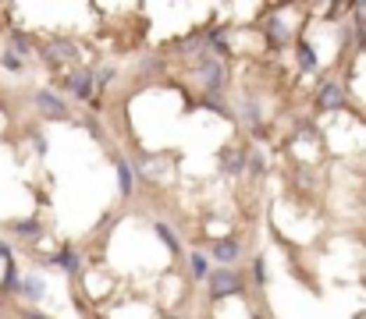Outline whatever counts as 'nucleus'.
<instances>
[{"label":"nucleus","mask_w":366,"mask_h":319,"mask_svg":"<svg viewBox=\"0 0 366 319\" xmlns=\"http://www.w3.org/2000/svg\"><path fill=\"white\" fill-rule=\"evenodd\" d=\"M199 82H203V89L210 92V96L224 92V85H228V71H224V64L214 61V57L199 61Z\"/></svg>","instance_id":"1"},{"label":"nucleus","mask_w":366,"mask_h":319,"mask_svg":"<svg viewBox=\"0 0 366 319\" xmlns=\"http://www.w3.org/2000/svg\"><path fill=\"white\" fill-rule=\"evenodd\" d=\"M210 298H228V295H238L242 291V277L231 270V266H221L217 274H210Z\"/></svg>","instance_id":"2"},{"label":"nucleus","mask_w":366,"mask_h":319,"mask_svg":"<svg viewBox=\"0 0 366 319\" xmlns=\"http://www.w3.org/2000/svg\"><path fill=\"white\" fill-rule=\"evenodd\" d=\"M32 103L39 106V111H43L46 118H65V114H68L65 99H61V96H54L50 89H36V92H32Z\"/></svg>","instance_id":"3"},{"label":"nucleus","mask_w":366,"mask_h":319,"mask_svg":"<svg viewBox=\"0 0 366 319\" xmlns=\"http://www.w3.org/2000/svg\"><path fill=\"white\" fill-rule=\"evenodd\" d=\"M317 103H320V111H341V103H345V92L338 82H324L320 92H317Z\"/></svg>","instance_id":"4"},{"label":"nucleus","mask_w":366,"mask_h":319,"mask_svg":"<svg viewBox=\"0 0 366 319\" xmlns=\"http://www.w3.org/2000/svg\"><path fill=\"white\" fill-rule=\"evenodd\" d=\"M238 255H242V245H238L235 238H224V241H217V245H214V259H217L221 266L238 262Z\"/></svg>","instance_id":"5"},{"label":"nucleus","mask_w":366,"mask_h":319,"mask_svg":"<svg viewBox=\"0 0 366 319\" xmlns=\"http://www.w3.org/2000/svg\"><path fill=\"white\" fill-rule=\"evenodd\" d=\"M43 57L46 61H68V57H75V43L72 39H54L43 50Z\"/></svg>","instance_id":"6"},{"label":"nucleus","mask_w":366,"mask_h":319,"mask_svg":"<svg viewBox=\"0 0 366 319\" xmlns=\"http://www.w3.org/2000/svg\"><path fill=\"white\" fill-rule=\"evenodd\" d=\"M68 89H72L79 99H89V96H93V75H89V71H75V75L68 78Z\"/></svg>","instance_id":"7"},{"label":"nucleus","mask_w":366,"mask_h":319,"mask_svg":"<svg viewBox=\"0 0 366 319\" xmlns=\"http://www.w3.org/2000/svg\"><path fill=\"white\" fill-rule=\"evenodd\" d=\"M118 185H121V195L128 199L132 195V164L128 160H118Z\"/></svg>","instance_id":"8"},{"label":"nucleus","mask_w":366,"mask_h":319,"mask_svg":"<svg viewBox=\"0 0 366 319\" xmlns=\"http://www.w3.org/2000/svg\"><path fill=\"white\" fill-rule=\"evenodd\" d=\"M192 277L196 281H210V262H206L203 252H192Z\"/></svg>","instance_id":"9"},{"label":"nucleus","mask_w":366,"mask_h":319,"mask_svg":"<svg viewBox=\"0 0 366 319\" xmlns=\"http://www.w3.org/2000/svg\"><path fill=\"white\" fill-rule=\"evenodd\" d=\"M22 291H25V295H29V298H32V302H39V298H43V295H46V281H43V277H29V281H25V288H22Z\"/></svg>","instance_id":"10"},{"label":"nucleus","mask_w":366,"mask_h":319,"mask_svg":"<svg viewBox=\"0 0 366 319\" xmlns=\"http://www.w3.org/2000/svg\"><path fill=\"white\" fill-rule=\"evenodd\" d=\"M25 284L18 281V270H15V259L8 262V274H4V291H11V295H18Z\"/></svg>","instance_id":"11"},{"label":"nucleus","mask_w":366,"mask_h":319,"mask_svg":"<svg viewBox=\"0 0 366 319\" xmlns=\"http://www.w3.org/2000/svg\"><path fill=\"white\" fill-rule=\"evenodd\" d=\"M54 262L61 266V270H68V274H75V270H79V255H75L72 248H65L61 255H54Z\"/></svg>","instance_id":"12"},{"label":"nucleus","mask_w":366,"mask_h":319,"mask_svg":"<svg viewBox=\"0 0 366 319\" xmlns=\"http://www.w3.org/2000/svg\"><path fill=\"white\" fill-rule=\"evenodd\" d=\"M264 29H267V36H271L274 43H285V39H288V32L281 29V22H278V18H267V22H264Z\"/></svg>","instance_id":"13"},{"label":"nucleus","mask_w":366,"mask_h":319,"mask_svg":"<svg viewBox=\"0 0 366 319\" xmlns=\"http://www.w3.org/2000/svg\"><path fill=\"white\" fill-rule=\"evenodd\" d=\"M299 64H302L306 71H313V68H317V57H313L309 43H299Z\"/></svg>","instance_id":"14"},{"label":"nucleus","mask_w":366,"mask_h":319,"mask_svg":"<svg viewBox=\"0 0 366 319\" xmlns=\"http://www.w3.org/2000/svg\"><path fill=\"white\" fill-rule=\"evenodd\" d=\"M39 231H43L39 220H22V224H15V234H22V238H32V234L39 238Z\"/></svg>","instance_id":"15"},{"label":"nucleus","mask_w":366,"mask_h":319,"mask_svg":"<svg viewBox=\"0 0 366 319\" xmlns=\"http://www.w3.org/2000/svg\"><path fill=\"white\" fill-rule=\"evenodd\" d=\"M242 167H245V156H242V153H231V156L224 160V171H228V174H242Z\"/></svg>","instance_id":"16"},{"label":"nucleus","mask_w":366,"mask_h":319,"mask_svg":"<svg viewBox=\"0 0 366 319\" xmlns=\"http://www.w3.org/2000/svg\"><path fill=\"white\" fill-rule=\"evenodd\" d=\"M0 64H4V68H11V71H18V68H22V57H18V53L8 46V50H4V57H0Z\"/></svg>","instance_id":"17"},{"label":"nucleus","mask_w":366,"mask_h":319,"mask_svg":"<svg viewBox=\"0 0 366 319\" xmlns=\"http://www.w3.org/2000/svg\"><path fill=\"white\" fill-rule=\"evenodd\" d=\"M161 68H164V64H161V57H146V61L139 64V71H142V75H161Z\"/></svg>","instance_id":"18"},{"label":"nucleus","mask_w":366,"mask_h":319,"mask_svg":"<svg viewBox=\"0 0 366 319\" xmlns=\"http://www.w3.org/2000/svg\"><path fill=\"white\" fill-rule=\"evenodd\" d=\"M156 234H161V238H164V241H168V245L178 252V238L171 234V227H168V224H156Z\"/></svg>","instance_id":"19"},{"label":"nucleus","mask_w":366,"mask_h":319,"mask_svg":"<svg viewBox=\"0 0 366 319\" xmlns=\"http://www.w3.org/2000/svg\"><path fill=\"white\" fill-rule=\"evenodd\" d=\"M264 167H267V160L259 156V153H252V156H249V171H252V174H264Z\"/></svg>","instance_id":"20"},{"label":"nucleus","mask_w":366,"mask_h":319,"mask_svg":"<svg viewBox=\"0 0 366 319\" xmlns=\"http://www.w3.org/2000/svg\"><path fill=\"white\" fill-rule=\"evenodd\" d=\"M252 274H256V284H264V281H267V266H264V259H256V262H252Z\"/></svg>","instance_id":"21"},{"label":"nucleus","mask_w":366,"mask_h":319,"mask_svg":"<svg viewBox=\"0 0 366 319\" xmlns=\"http://www.w3.org/2000/svg\"><path fill=\"white\" fill-rule=\"evenodd\" d=\"M355 22L359 29H366V4H355Z\"/></svg>","instance_id":"22"},{"label":"nucleus","mask_w":366,"mask_h":319,"mask_svg":"<svg viewBox=\"0 0 366 319\" xmlns=\"http://www.w3.org/2000/svg\"><path fill=\"white\" fill-rule=\"evenodd\" d=\"M0 259H8V262H11V248H8V241H0Z\"/></svg>","instance_id":"23"},{"label":"nucleus","mask_w":366,"mask_h":319,"mask_svg":"<svg viewBox=\"0 0 366 319\" xmlns=\"http://www.w3.org/2000/svg\"><path fill=\"white\" fill-rule=\"evenodd\" d=\"M22 319H46V316H43V312H32V309H25V312H22Z\"/></svg>","instance_id":"24"}]
</instances>
